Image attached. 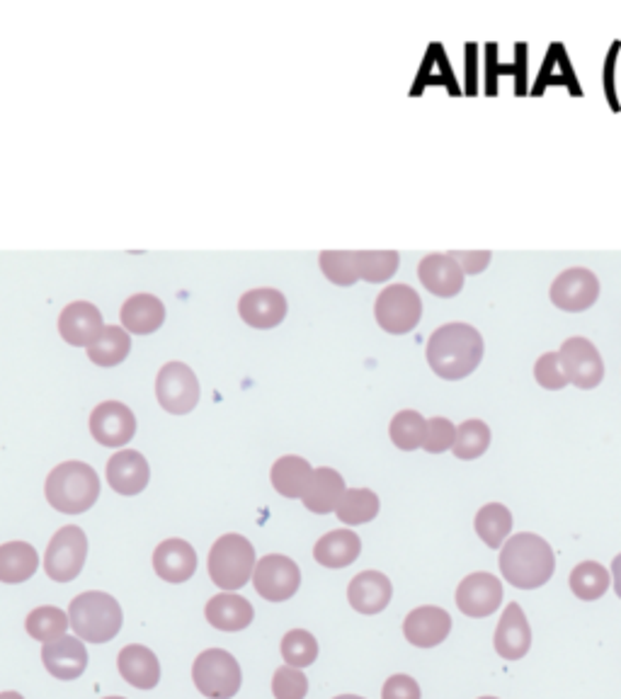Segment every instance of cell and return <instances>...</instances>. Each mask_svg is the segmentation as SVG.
<instances>
[{
    "label": "cell",
    "instance_id": "cell-24",
    "mask_svg": "<svg viewBox=\"0 0 621 699\" xmlns=\"http://www.w3.org/2000/svg\"><path fill=\"white\" fill-rule=\"evenodd\" d=\"M122 328L134 336H151L166 324V306L154 294H134L122 304Z\"/></svg>",
    "mask_w": 621,
    "mask_h": 699
},
{
    "label": "cell",
    "instance_id": "cell-10",
    "mask_svg": "<svg viewBox=\"0 0 621 699\" xmlns=\"http://www.w3.org/2000/svg\"><path fill=\"white\" fill-rule=\"evenodd\" d=\"M252 586H256L262 600L286 602L302 588V571L290 556L268 554L258 561L256 571H252Z\"/></svg>",
    "mask_w": 621,
    "mask_h": 699
},
{
    "label": "cell",
    "instance_id": "cell-32",
    "mask_svg": "<svg viewBox=\"0 0 621 699\" xmlns=\"http://www.w3.org/2000/svg\"><path fill=\"white\" fill-rule=\"evenodd\" d=\"M132 352V338L122 326H105L100 340L88 348V360L98 367H117Z\"/></svg>",
    "mask_w": 621,
    "mask_h": 699
},
{
    "label": "cell",
    "instance_id": "cell-39",
    "mask_svg": "<svg viewBox=\"0 0 621 699\" xmlns=\"http://www.w3.org/2000/svg\"><path fill=\"white\" fill-rule=\"evenodd\" d=\"M282 658L292 668H308L318 658V641L306 629H292L282 639Z\"/></svg>",
    "mask_w": 621,
    "mask_h": 699
},
{
    "label": "cell",
    "instance_id": "cell-50",
    "mask_svg": "<svg viewBox=\"0 0 621 699\" xmlns=\"http://www.w3.org/2000/svg\"><path fill=\"white\" fill-rule=\"evenodd\" d=\"M478 699H498V697H478Z\"/></svg>",
    "mask_w": 621,
    "mask_h": 699
},
{
    "label": "cell",
    "instance_id": "cell-28",
    "mask_svg": "<svg viewBox=\"0 0 621 699\" xmlns=\"http://www.w3.org/2000/svg\"><path fill=\"white\" fill-rule=\"evenodd\" d=\"M362 554L360 537L352 530H332L320 537L314 546V559L326 568L352 566Z\"/></svg>",
    "mask_w": 621,
    "mask_h": 699
},
{
    "label": "cell",
    "instance_id": "cell-42",
    "mask_svg": "<svg viewBox=\"0 0 621 699\" xmlns=\"http://www.w3.org/2000/svg\"><path fill=\"white\" fill-rule=\"evenodd\" d=\"M534 376H537L539 386L549 388V392H558V388H566L571 384L566 367H563L558 352L542 354V358H539L534 364Z\"/></svg>",
    "mask_w": 621,
    "mask_h": 699
},
{
    "label": "cell",
    "instance_id": "cell-20",
    "mask_svg": "<svg viewBox=\"0 0 621 699\" xmlns=\"http://www.w3.org/2000/svg\"><path fill=\"white\" fill-rule=\"evenodd\" d=\"M418 278L422 286L434 296H442V300H452L464 286L466 274L459 268V262L452 256L444 253H432L425 256L418 266Z\"/></svg>",
    "mask_w": 621,
    "mask_h": 699
},
{
    "label": "cell",
    "instance_id": "cell-41",
    "mask_svg": "<svg viewBox=\"0 0 621 699\" xmlns=\"http://www.w3.org/2000/svg\"><path fill=\"white\" fill-rule=\"evenodd\" d=\"M272 695L274 699H304L308 695V678L302 668L282 666L274 670Z\"/></svg>",
    "mask_w": 621,
    "mask_h": 699
},
{
    "label": "cell",
    "instance_id": "cell-49",
    "mask_svg": "<svg viewBox=\"0 0 621 699\" xmlns=\"http://www.w3.org/2000/svg\"><path fill=\"white\" fill-rule=\"evenodd\" d=\"M105 699H126V697H105Z\"/></svg>",
    "mask_w": 621,
    "mask_h": 699
},
{
    "label": "cell",
    "instance_id": "cell-30",
    "mask_svg": "<svg viewBox=\"0 0 621 699\" xmlns=\"http://www.w3.org/2000/svg\"><path fill=\"white\" fill-rule=\"evenodd\" d=\"M310 476H314V469L304 460V456L286 454L282 460L274 462L272 466V486L284 498H304V493L310 484Z\"/></svg>",
    "mask_w": 621,
    "mask_h": 699
},
{
    "label": "cell",
    "instance_id": "cell-47",
    "mask_svg": "<svg viewBox=\"0 0 621 699\" xmlns=\"http://www.w3.org/2000/svg\"><path fill=\"white\" fill-rule=\"evenodd\" d=\"M0 699H25L20 692H0Z\"/></svg>",
    "mask_w": 621,
    "mask_h": 699
},
{
    "label": "cell",
    "instance_id": "cell-35",
    "mask_svg": "<svg viewBox=\"0 0 621 699\" xmlns=\"http://www.w3.org/2000/svg\"><path fill=\"white\" fill-rule=\"evenodd\" d=\"M71 624L68 615L61 610V607L54 605H44L32 610L25 620V629L32 639L42 641V644H49V641H56L66 636V629Z\"/></svg>",
    "mask_w": 621,
    "mask_h": 699
},
{
    "label": "cell",
    "instance_id": "cell-16",
    "mask_svg": "<svg viewBox=\"0 0 621 699\" xmlns=\"http://www.w3.org/2000/svg\"><path fill=\"white\" fill-rule=\"evenodd\" d=\"M86 641L78 636H61L42 646V663L56 680H78L88 668Z\"/></svg>",
    "mask_w": 621,
    "mask_h": 699
},
{
    "label": "cell",
    "instance_id": "cell-48",
    "mask_svg": "<svg viewBox=\"0 0 621 699\" xmlns=\"http://www.w3.org/2000/svg\"><path fill=\"white\" fill-rule=\"evenodd\" d=\"M336 699H364V697H358V695H340Z\"/></svg>",
    "mask_w": 621,
    "mask_h": 699
},
{
    "label": "cell",
    "instance_id": "cell-1",
    "mask_svg": "<svg viewBox=\"0 0 621 699\" xmlns=\"http://www.w3.org/2000/svg\"><path fill=\"white\" fill-rule=\"evenodd\" d=\"M425 354L437 376L447 382H459L478 370L483 360V338L468 324H447L430 336Z\"/></svg>",
    "mask_w": 621,
    "mask_h": 699
},
{
    "label": "cell",
    "instance_id": "cell-21",
    "mask_svg": "<svg viewBox=\"0 0 621 699\" xmlns=\"http://www.w3.org/2000/svg\"><path fill=\"white\" fill-rule=\"evenodd\" d=\"M532 646V629H529L522 607L510 602L505 607V615L500 617L496 629V651L505 661H520L527 656Z\"/></svg>",
    "mask_w": 621,
    "mask_h": 699
},
{
    "label": "cell",
    "instance_id": "cell-23",
    "mask_svg": "<svg viewBox=\"0 0 621 699\" xmlns=\"http://www.w3.org/2000/svg\"><path fill=\"white\" fill-rule=\"evenodd\" d=\"M394 588H391V580L379 571H362L350 580L348 588V600L360 615H379L384 612Z\"/></svg>",
    "mask_w": 621,
    "mask_h": 699
},
{
    "label": "cell",
    "instance_id": "cell-17",
    "mask_svg": "<svg viewBox=\"0 0 621 699\" xmlns=\"http://www.w3.org/2000/svg\"><path fill=\"white\" fill-rule=\"evenodd\" d=\"M452 632V617L442 607L425 605L416 607L404 620V634L413 646L432 649L440 646Z\"/></svg>",
    "mask_w": 621,
    "mask_h": 699
},
{
    "label": "cell",
    "instance_id": "cell-33",
    "mask_svg": "<svg viewBox=\"0 0 621 699\" xmlns=\"http://www.w3.org/2000/svg\"><path fill=\"white\" fill-rule=\"evenodd\" d=\"M568 583L575 598L583 602H592V600H600L607 593L609 573L602 564H597V561H583V564L573 568Z\"/></svg>",
    "mask_w": 621,
    "mask_h": 699
},
{
    "label": "cell",
    "instance_id": "cell-12",
    "mask_svg": "<svg viewBox=\"0 0 621 699\" xmlns=\"http://www.w3.org/2000/svg\"><path fill=\"white\" fill-rule=\"evenodd\" d=\"M561 362L566 367L568 382L578 388H595L605 380V362L602 354L588 338H568L563 342Z\"/></svg>",
    "mask_w": 621,
    "mask_h": 699
},
{
    "label": "cell",
    "instance_id": "cell-26",
    "mask_svg": "<svg viewBox=\"0 0 621 699\" xmlns=\"http://www.w3.org/2000/svg\"><path fill=\"white\" fill-rule=\"evenodd\" d=\"M206 622L214 629H222V632H244L246 627H250L256 610L252 605L240 598L236 593H222L214 595V598L206 602Z\"/></svg>",
    "mask_w": 621,
    "mask_h": 699
},
{
    "label": "cell",
    "instance_id": "cell-37",
    "mask_svg": "<svg viewBox=\"0 0 621 699\" xmlns=\"http://www.w3.org/2000/svg\"><path fill=\"white\" fill-rule=\"evenodd\" d=\"M425 430H428V420H425L418 410H400V414H396L394 420H391L388 435L391 442H394L398 450L413 452L422 447Z\"/></svg>",
    "mask_w": 621,
    "mask_h": 699
},
{
    "label": "cell",
    "instance_id": "cell-3",
    "mask_svg": "<svg viewBox=\"0 0 621 699\" xmlns=\"http://www.w3.org/2000/svg\"><path fill=\"white\" fill-rule=\"evenodd\" d=\"M44 496L49 506L66 515L88 512L100 498V478L93 466L86 462H64L54 466L44 484Z\"/></svg>",
    "mask_w": 621,
    "mask_h": 699
},
{
    "label": "cell",
    "instance_id": "cell-19",
    "mask_svg": "<svg viewBox=\"0 0 621 699\" xmlns=\"http://www.w3.org/2000/svg\"><path fill=\"white\" fill-rule=\"evenodd\" d=\"M238 314L250 328H258V330L278 328L286 318V300L282 292L270 290V286L250 290L240 296Z\"/></svg>",
    "mask_w": 621,
    "mask_h": 699
},
{
    "label": "cell",
    "instance_id": "cell-2",
    "mask_svg": "<svg viewBox=\"0 0 621 699\" xmlns=\"http://www.w3.org/2000/svg\"><path fill=\"white\" fill-rule=\"evenodd\" d=\"M503 578L520 590L542 588L556 571L554 549L544 537L522 532L510 537L500 552Z\"/></svg>",
    "mask_w": 621,
    "mask_h": 699
},
{
    "label": "cell",
    "instance_id": "cell-31",
    "mask_svg": "<svg viewBox=\"0 0 621 699\" xmlns=\"http://www.w3.org/2000/svg\"><path fill=\"white\" fill-rule=\"evenodd\" d=\"M379 508H382V503H379V496L374 491L348 488L342 493L336 515L342 525H366L376 518Z\"/></svg>",
    "mask_w": 621,
    "mask_h": 699
},
{
    "label": "cell",
    "instance_id": "cell-5",
    "mask_svg": "<svg viewBox=\"0 0 621 699\" xmlns=\"http://www.w3.org/2000/svg\"><path fill=\"white\" fill-rule=\"evenodd\" d=\"M256 549L244 534H224L210 552V578L222 590H240L256 571Z\"/></svg>",
    "mask_w": 621,
    "mask_h": 699
},
{
    "label": "cell",
    "instance_id": "cell-15",
    "mask_svg": "<svg viewBox=\"0 0 621 699\" xmlns=\"http://www.w3.org/2000/svg\"><path fill=\"white\" fill-rule=\"evenodd\" d=\"M105 330V320L95 304L74 302L59 316V334L74 348H93Z\"/></svg>",
    "mask_w": 621,
    "mask_h": 699
},
{
    "label": "cell",
    "instance_id": "cell-27",
    "mask_svg": "<svg viewBox=\"0 0 621 699\" xmlns=\"http://www.w3.org/2000/svg\"><path fill=\"white\" fill-rule=\"evenodd\" d=\"M345 491H348L345 488V478L336 472V469L320 466V469H314V476H310V484L302 500L310 512L330 515L336 512Z\"/></svg>",
    "mask_w": 621,
    "mask_h": 699
},
{
    "label": "cell",
    "instance_id": "cell-13",
    "mask_svg": "<svg viewBox=\"0 0 621 699\" xmlns=\"http://www.w3.org/2000/svg\"><path fill=\"white\" fill-rule=\"evenodd\" d=\"M503 602V583L493 573H471L456 588V607L466 617L483 620L498 610Z\"/></svg>",
    "mask_w": 621,
    "mask_h": 699
},
{
    "label": "cell",
    "instance_id": "cell-11",
    "mask_svg": "<svg viewBox=\"0 0 621 699\" xmlns=\"http://www.w3.org/2000/svg\"><path fill=\"white\" fill-rule=\"evenodd\" d=\"M549 294L551 302H554V306H558L561 312H588L597 302V296H600V282H597L595 272H590L588 268H571L558 274L554 284H551Z\"/></svg>",
    "mask_w": 621,
    "mask_h": 699
},
{
    "label": "cell",
    "instance_id": "cell-14",
    "mask_svg": "<svg viewBox=\"0 0 621 699\" xmlns=\"http://www.w3.org/2000/svg\"><path fill=\"white\" fill-rule=\"evenodd\" d=\"M90 435L102 447H124L136 435V418L132 408L120 401H105L90 414Z\"/></svg>",
    "mask_w": 621,
    "mask_h": 699
},
{
    "label": "cell",
    "instance_id": "cell-43",
    "mask_svg": "<svg viewBox=\"0 0 621 699\" xmlns=\"http://www.w3.org/2000/svg\"><path fill=\"white\" fill-rule=\"evenodd\" d=\"M456 440V426L450 418H430L428 430H425L422 450L430 454H442L452 450Z\"/></svg>",
    "mask_w": 621,
    "mask_h": 699
},
{
    "label": "cell",
    "instance_id": "cell-18",
    "mask_svg": "<svg viewBox=\"0 0 621 699\" xmlns=\"http://www.w3.org/2000/svg\"><path fill=\"white\" fill-rule=\"evenodd\" d=\"M108 484L112 491H117L120 496H139V493L151 481V466H148L146 456L136 450H120L117 454L110 456L108 462Z\"/></svg>",
    "mask_w": 621,
    "mask_h": 699
},
{
    "label": "cell",
    "instance_id": "cell-44",
    "mask_svg": "<svg viewBox=\"0 0 621 699\" xmlns=\"http://www.w3.org/2000/svg\"><path fill=\"white\" fill-rule=\"evenodd\" d=\"M420 685L410 675H391L384 683L382 699H420Z\"/></svg>",
    "mask_w": 621,
    "mask_h": 699
},
{
    "label": "cell",
    "instance_id": "cell-38",
    "mask_svg": "<svg viewBox=\"0 0 621 699\" xmlns=\"http://www.w3.org/2000/svg\"><path fill=\"white\" fill-rule=\"evenodd\" d=\"M320 272L326 274V280L338 286H352L360 280L358 270V253L354 250H326L318 258Z\"/></svg>",
    "mask_w": 621,
    "mask_h": 699
},
{
    "label": "cell",
    "instance_id": "cell-34",
    "mask_svg": "<svg viewBox=\"0 0 621 699\" xmlns=\"http://www.w3.org/2000/svg\"><path fill=\"white\" fill-rule=\"evenodd\" d=\"M476 532L490 549H500L512 532V512L500 503H488L476 515Z\"/></svg>",
    "mask_w": 621,
    "mask_h": 699
},
{
    "label": "cell",
    "instance_id": "cell-6",
    "mask_svg": "<svg viewBox=\"0 0 621 699\" xmlns=\"http://www.w3.org/2000/svg\"><path fill=\"white\" fill-rule=\"evenodd\" d=\"M192 680L206 699H234L244 683V673L228 651L206 649L194 661Z\"/></svg>",
    "mask_w": 621,
    "mask_h": 699
},
{
    "label": "cell",
    "instance_id": "cell-46",
    "mask_svg": "<svg viewBox=\"0 0 621 699\" xmlns=\"http://www.w3.org/2000/svg\"><path fill=\"white\" fill-rule=\"evenodd\" d=\"M612 578H614V590L621 598V554L614 559V564H612Z\"/></svg>",
    "mask_w": 621,
    "mask_h": 699
},
{
    "label": "cell",
    "instance_id": "cell-9",
    "mask_svg": "<svg viewBox=\"0 0 621 699\" xmlns=\"http://www.w3.org/2000/svg\"><path fill=\"white\" fill-rule=\"evenodd\" d=\"M160 408L172 416H188L200 404V382L185 362H168L160 367L156 380Z\"/></svg>",
    "mask_w": 621,
    "mask_h": 699
},
{
    "label": "cell",
    "instance_id": "cell-45",
    "mask_svg": "<svg viewBox=\"0 0 621 699\" xmlns=\"http://www.w3.org/2000/svg\"><path fill=\"white\" fill-rule=\"evenodd\" d=\"M452 258L459 262V268H462L464 274H481L490 262L488 250H474V253H462V250H456Z\"/></svg>",
    "mask_w": 621,
    "mask_h": 699
},
{
    "label": "cell",
    "instance_id": "cell-36",
    "mask_svg": "<svg viewBox=\"0 0 621 699\" xmlns=\"http://www.w3.org/2000/svg\"><path fill=\"white\" fill-rule=\"evenodd\" d=\"M490 447V428L483 420H464L456 428V440L452 452L456 460H478Z\"/></svg>",
    "mask_w": 621,
    "mask_h": 699
},
{
    "label": "cell",
    "instance_id": "cell-8",
    "mask_svg": "<svg viewBox=\"0 0 621 699\" xmlns=\"http://www.w3.org/2000/svg\"><path fill=\"white\" fill-rule=\"evenodd\" d=\"M374 316L386 334L406 336L422 318L420 294L408 284H391L376 296Z\"/></svg>",
    "mask_w": 621,
    "mask_h": 699
},
{
    "label": "cell",
    "instance_id": "cell-22",
    "mask_svg": "<svg viewBox=\"0 0 621 699\" xmlns=\"http://www.w3.org/2000/svg\"><path fill=\"white\" fill-rule=\"evenodd\" d=\"M154 568L160 580L185 583L197 571V552L185 540H166L156 546Z\"/></svg>",
    "mask_w": 621,
    "mask_h": 699
},
{
    "label": "cell",
    "instance_id": "cell-29",
    "mask_svg": "<svg viewBox=\"0 0 621 699\" xmlns=\"http://www.w3.org/2000/svg\"><path fill=\"white\" fill-rule=\"evenodd\" d=\"M39 556L37 549L27 542H8L0 544V583L18 586L30 580L37 573Z\"/></svg>",
    "mask_w": 621,
    "mask_h": 699
},
{
    "label": "cell",
    "instance_id": "cell-4",
    "mask_svg": "<svg viewBox=\"0 0 621 699\" xmlns=\"http://www.w3.org/2000/svg\"><path fill=\"white\" fill-rule=\"evenodd\" d=\"M68 620L80 641L88 644H108L120 634L124 615L120 602L108 593L88 590L74 598L68 607Z\"/></svg>",
    "mask_w": 621,
    "mask_h": 699
},
{
    "label": "cell",
    "instance_id": "cell-40",
    "mask_svg": "<svg viewBox=\"0 0 621 699\" xmlns=\"http://www.w3.org/2000/svg\"><path fill=\"white\" fill-rule=\"evenodd\" d=\"M398 262L400 258L398 253H394V250H360L358 253L360 280L370 284L386 282L396 274Z\"/></svg>",
    "mask_w": 621,
    "mask_h": 699
},
{
    "label": "cell",
    "instance_id": "cell-7",
    "mask_svg": "<svg viewBox=\"0 0 621 699\" xmlns=\"http://www.w3.org/2000/svg\"><path fill=\"white\" fill-rule=\"evenodd\" d=\"M88 559V537L76 525H66L56 532L44 554V571L54 583H71L80 576Z\"/></svg>",
    "mask_w": 621,
    "mask_h": 699
},
{
    "label": "cell",
    "instance_id": "cell-25",
    "mask_svg": "<svg viewBox=\"0 0 621 699\" xmlns=\"http://www.w3.org/2000/svg\"><path fill=\"white\" fill-rule=\"evenodd\" d=\"M117 668L122 678L136 690H154L160 683V663L151 649L129 644L120 651Z\"/></svg>",
    "mask_w": 621,
    "mask_h": 699
}]
</instances>
